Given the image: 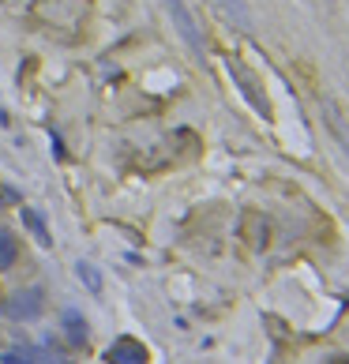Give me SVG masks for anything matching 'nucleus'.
<instances>
[{
    "mask_svg": "<svg viewBox=\"0 0 349 364\" xmlns=\"http://www.w3.org/2000/svg\"><path fill=\"white\" fill-rule=\"evenodd\" d=\"M109 364H147V350L136 342V338H121L113 350L106 353Z\"/></svg>",
    "mask_w": 349,
    "mask_h": 364,
    "instance_id": "7ed1b4c3",
    "label": "nucleus"
},
{
    "mask_svg": "<svg viewBox=\"0 0 349 364\" xmlns=\"http://www.w3.org/2000/svg\"><path fill=\"white\" fill-rule=\"evenodd\" d=\"M34 357L42 361V353H30V350H4V353H0V364H34Z\"/></svg>",
    "mask_w": 349,
    "mask_h": 364,
    "instance_id": "6e6552de",
    "label": "nucleus"
},
{
    "mask_svg": "<svg viewBox=\"0 0 349 364\" xmlns=\"http://www.w3.org/2000/svg\"><path fill=\"white\" fill-rule=\"evenodd\" d=\"M64 330H68V338H71L75 345L86 342V319L75 312V308H68V312H64Z\"/></svg>",
    "mask_w": 349,
    "mask_h": 364,
    "instance_id": "20e7f679",
    "label": "nucleus"
},
{
    "mask_svg": "<svg viewBox=\"0 0 349 364\" xmlns=\"http://www.w3.org/2000/svg\"><path fill=\"white\" fill-rule=\"evenodd\" d=\"M0 312H4L8 319H15V323L34 319V315L42 312V289H19V293H12V297L0 304Z\"/></svg>",
    "mask_w": 349,
    "mask_h": 364,
    "instance_id": "f257e3e1",
    "label": "nucleus"
},
{
    "mask_svg": "<svg viewBox=\"0 0 349 364\" xmlns=\"http://www.w3.org/2000/svg\"><path fill=\"white\" fill-rule=\"evenodd\" d=\"M165 8H169V15H173V23H177L180 38L188 42V49H192L195 57H203V30L195 27V19L188 15V8L180 4V0H165Z\"/></svg>",
    "mask_w": 349,
    "mask_h": 364,
    "instance_id": "f03ea898",
    "label": "nucleus"
},
{
    "mask_svg": "<svg viewBox=\"0 0 349 364\" xmlns=\"http://www.w3.org/2000/svg\"><path fill=\"white\" fill-rule=\"evenodd\" d=\"M218 4L233 15V23H241V27L252 30V15H248V8H244V0H218Z\"/></svg>",
    "mask_w": 349,
    "mask_h": 364,
    "instance_id": "39448f33",
    "label": "nucleus"
},
{
    "mask_svg": "<svg viewBox=\"0 0 349 364\" xmlns=\"http://www.w3.org/2000/svg\"><path fill=\"white\" fill-rule=\"evenodd\" d=\"M75 271H79V278H83V286H86V289H91V293H101V274L94 271V267L86 263V259L75 267Z\"/></svg>",
    "mask_w": 349,
    "mask_h": 364,
    "instance_id": "0eeeda50",
    "label": "nucleus"
},
{
    "mask_svg": "<svg viewBox=\"0 0 349 364\" xmlns=\"http://www.w3.org/2000/svg\"><path fill=\"white\" fill-rule=\"evenodd\" d=\"M327 121H330V132H335V139H342V147H346V154H349V128H346V121L335 113V109L327 106Z\"/></svg>",
    "mask_w": 349,
    "mask_h": 364,
    "instance_id": "1a4fd4ad",
    "label": "nucleus"
},
{
    "mask_svg": "<svg viewBox=\"0 0 349 364\" xmlns=\"http://www.w3.org/2000/svg\"><path fill=\"white\" fill-rule=\"evenodd\" d=\"M27 226L38 233V241H42V248H53V236H49V229H45V218L38 215V210H27Z\"/></svg>",
    "mask_w": 349,
    "mask_h": 364,
    "instance_id": "423d86ee",
    "label": "nucleus"
},
{
    "mask_svg": "<svg viewBox=\"0 0 349 364\" xmlns=\"http://www.w3.org/2000/svg\"><path fill=\"white\" fill-rule=\"evenodd\" d=\"M15 259V241L12 233H0V267H8Z\"/></svg>",
    "mask_w": 349,
    "mask_h": 364,
    "instance_id": "9d476101",
    "label": "nucleus"
}]
</instances>
